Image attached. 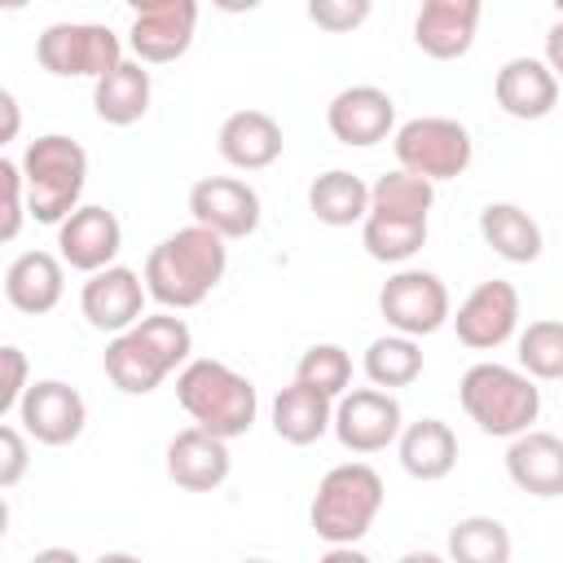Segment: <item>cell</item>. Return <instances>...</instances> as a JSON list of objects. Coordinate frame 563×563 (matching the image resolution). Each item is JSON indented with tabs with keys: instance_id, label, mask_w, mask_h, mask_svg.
Masks as SVG:
<instances>
[{
	"instance_id": "cell-9",
	"label": "cell",
	"mask_w": 563,
	"mask_h": 563,
	"mask_svg": "<svg viewBox=\"0 0 563 563\" xmlns=\"http://www.w3.org/2000/svg\"><path fill=\"white\" fill-rule=\"evenodd\" d=\"M378 312L387 317V325L396 334H409V339L435 334L444 321H453L449 290L427 268H400V273H391L383 282V290H378Z\"/></svg>"
},
{
	"instance_id": "cell-4",
	"label": "cell",
	"mask_w": 563,
	"mask_h": 563,
	"mask_svg": "<svg viewBox=\"0 0 563 563\" xmlns=\"http://www.w3.org/2000/svg\"><path fill=\"white\" fill-rule=\"evenodd\" d=\"M457 400L484 435H501V440H515V435L532 431V422L541 413L537 383L523 369H510V365H497V361L471 365L457 383Z\"/></svg>"
},
{
	"instance_id": "cell-27",
	"label": "cell",
	"mask_w": 563,
	"mask_h": 563,
	"mask_svg": "<svg viewBox=\"0 0 563 563\" xmlns=\"http://www.w3.org/2000/svg\"><path fill=\"white\" fill-rule=\"evenodd\" d=\"M479 238L510 264H532L541 255V246H545L541 224L515 202H488L479 211Z\"/></svg>"
},
{
	"instance_id": "cell-44",
	"label": "cell",
	"mask_w": 563,
	"mask_h": 563,
	"mask_svg": "<svg viewBox=\"0 0 563 563\" xmlns=\"http://www.w3.org/2000/svg\"><path fill=\"white\" fill-rule=\"evenodd\" d=\"M97 563H141L136 554H128V550H110V554H101Z\"/></svg>"
},
{
	"instance_id": "cell-34",
	"label": "cell",
	"mask_w": 563,
	"mask_h": 563,
	"mask_svg": "<svg viewBox=\"0 0 563 563\" xmlns=\"http://www.w3.org/2000/svg\"><path fill=\"white\" fill-rule=\"evenodd\" d=\"M519 365L528 378L559 383L563 378V321H532L519 334Z\"/></svg>"
},
{
	"instance_id": "cell-16",
	"label": "cell",
	"mask_w": 563,
	"mask_h": 563,
	"mask_svg": "<svg viewBox=\"0 0 563 563\" xmlns=\"http://www.w3.org/2000/svg\"><path fill=\"white\" fill-rule=\"evenodd\" d=\"M325 123H330L334 141L365 150V145L387 141V132L396 128V101L374 84H352V88L334 92V101L325 110Z\"/></svg>"
},
{
	"instance_id": "cell-42",
	"label": "cell",
	"mask_w": 563,
	"mask_h": 563,
	"mask_svg": "<svg viewBox=\"0 0 563 563\" xmlns=\"http://www.w3.org/2000/svg\"><path fill=\"white\" fill-rule=\"evenodd\" d=\"M31 563H84V559L75 550H66V545H48V550L31 554Z\"/></svg>"
},
{
	"instance_id": "cell-12",
	"label": "cell",
	"mask_w": 563,
	"mask_h": 563,
	"mask_svg": "<svg viewBox=\"0 0 563 563\" xmlns=\"http://www.w3.org/2000/svg\"><path fill=\"white\" fill-rule=\"evenodd\" d=\"M18 422L31 440L48 444V449H62L70 440L84 435V422H88V405L84 396L62 383V378H40L26 387L22 405H18Z\"/></svg>"
},
{
	"instance_id": "cell-22",
	"label": "cell",
	"mask_w": 563,
	"mask_h": 563,
	"mask_svg": "<svg viewBox=\"0 0 563 563\" xmlns=\"http://www.w3.org/2000/svg\"><path fill=\"white\" fill-rule=\"evenodd\" d=\"M506 475L528 497H563V440L550 431H523L506 449Z\"/></svg>"
},
{
	"instance_id": "cell-25",
	"label": "cell",
	"mask_w": 563,
	"mask_h": 563,
	"mask_svg": "<svg viewBox=\"0 0 563 563\" xmlns=\"http://www.w3.org/2000/svg\"><path fill=\"white\" fill-rule=\"evenodd\" d=\"M334 427V400L303 387V383H290L277 391L273 400V431L286 440V444H317L325 431Z\"/></svg>"
},
{
	"instance_id": "cell-43",
	"label": "cell",
	"mask_w": 563,
	"mask_h": 563,
	"mask_svg": "<svg viewBox=\"0 0 563 563\" xmlns=\"http://www.w3.org/2000/svg\"><path fill=\"white\" fill-rule=\"evenodd\" d=\"M396 563H449V559H440V554H431V550H409V554H400Z\"/></svg>"
},
{
	"instance_id": "cell-39",
	"label": "cell",
	"mask_w": 563,
	"mask_h": 563,
	"mask_svg": "<svg viewBox=\"0 0 563 563\" xmlns=\"http://www.w3.org/2000/svg\"><path fill=\"white\" fill-rule=\"evenodd\" d=\"M545 66L554 70V79H563V22H554L545 35Z\"/></svg>"
},
{
	"instance_id": "cell-6",
	"label": "cell",
	"mask_w": 563,
	"mask_h": 563,
	"mask_svg": "<svg viewBox=\"0 0 563 563\" xmlns=\"http://www.w3.org/2000/svg\"><path fill=\"white\" fill-rule=\"evenodd\" d=\"M383 497L387 493H383V479H378L374 466L343 462V466L325 471L321 484H317V497H312V510H308L312 532L330 545H356L369 532V523L378 519Z\"/></svg>"
},
{
	"instance_id": "cell-38",
	"label": "cell",
	"mask_w": 563,
	"mask_h": 563,
	"mask_svg": "<svg viewBox=\"0 0 563 563\" xmlns=\"http://www.w3.org/2000/svg\"><path fill=\"white\" fill-rule=\"evenodd\" d=\"M31 466L26 435L18 427H0V488H13Z\"/></svg>"
},
{
	"instance_id": "cell-15",
	"label": "cell",
	"mask_w": 563,
	"mask_h": 563,
	"mask_svg": "<svg viewBox=\"0 0 563 563\" xmlns=\"http://www.w3.org/2000/svg\"><path fill=\"white\" fill-rule=\"evenodd\" d=\"M145 277H136L123 264H110L101 273H92L79 290V312L88 317L92 330L101 334H123L145 317Z\"/></svg>"
},
{
	"instance_id": "cell-41",
	"label": "cell",
	"mask_w": 563,
	"mask_h": 563,
	"mask_svg": "<svg viewBox=\"0 0 563 563\" xmlns=\"http://www.w3.org/2000/svg\"><path fill=\"white\" fill-rule=\"evenodd\" d=\"M0 110H4V136H0V141H13V136H18V97H13L9 88L0 92Z\"/></svg>"
},
{
	"instance_id": "cell-46",
	"label": "cell",
	"mask_w": 563,
	"mask_h": 563,
	"mask_svg": "<svg viewBox=\"0 0 563 563\" xmlns=\"http://www.w3.org/2000/svg\"><path fill=\"white\" fill-rule=\"evenodd\" d=\"M242 563H268V559H242Z\"/></svg>"
},
{
	"instance_id": "cell-17",
	"label": "cell",
	"mask_w": 563,
	"mask_h": 563,
	"mask_svg": "<svg viewBox=\"0 0 563 563\" xmlns=\"http://www.w3.org/2000/svg\"><path fill=\"white\" fill-rule=\"evenodd\" d=\"M233 457H229V440L202 431V427H185L172 435L167 444V475L176 488L185 493H211L229 479Z\"/></svg>"
},
{
	"instance_id": "cell-30",
	"label": "cell",
	"mask_w": 563,
	"mask_h": 563,
	"mask_svg": "<svg viewBox=\"0 0 563 563\" xmlns=\"http://www.w3.org/2000/svg\"><path fill=\"white\" fill-rule=\"evenodd\" d=\"M449 563H510V532L493 515H466L449 528Z\"/></svg>"
},
{
	"instance_id": "cell-26",
	"label": "cell",
	"mask_w": 563,
	"mask_h": 563,
	"mask_svg": "<svg viewBox=\"0 0 563 563\" xmlns=\"http://www.w3.org/2000/svg\"><path fill=\"white\" fill-rule=\"evenodd\" d=\"M150 70L141 62H123L114 66L106 79L92 84V110L101 123L110 128H132L136 119H145L150 110Z\"/></svg>"
},
{
	"instance_id": "cell-20",
	"label": "cell",
	"mask_w": 563,
	"mask_h": 563,
	"mask_svg": "<svg viewBox=\"0 0 563 563\" xmlns=\"http://www.w3.org/2000/svg\"><path fill=\"white\" fill-rule=\"evenodd\" d=\"M493 97H497V106H501L510 119L532 123V119H545V114L554 110V101H559V79H554V70H550L541 57H510V62L497 70V79H493Z\"/></svg>"
},
{
	"instance_id": "cell-19",
	"label": "cell",
	"mask_w": 563,
	"mask_h": 563,
	"mask_svg": "<svg viewBox=\"0 0 563 563\" xmlns=\"http://www.w3.org/2000/svg\"><path fill=\"white\" fill-rule=\"evenodd\" d=\"M479 13V0H427L413 18V44L435 62H453L471 53Z\"/></svg>"
},
{
	"instance_id": "cell-13",
	"label": "cell",
	"mask_w": 563,
	"mask_h": 563,
	"mask_svg": "<svg viewBox=\"0 0 563 563\" xmlns=\"http://www.w3.org/2000/svg\"><path fill=\"white\" fill-rule=\"evenodd\" d=\"M194 224L220 233L224 242L251 238L260 229V194L238 176H202L189 189Z\"/></svg>"
},
{
	"instance_id": "cell-28",
	"label": "cell",
	"mask_w": 563,
	"mask_h": 563,
	"mask_svg": "<svg viewBox=\"0 0 563 563\" xmlns=\"http://www.w3.org/2000/svg\"><path fill=\"white\" fill-rule=\"evenodd\" d=\"M308 207H312V216H317L321 224H330V229H347V224H356V220L365 224V216H369V185H365L361 176L343 172V167H330V172H321V176L312 180Z\"/></svg>"
},
{
	"instance_id": "cell-10",
	"label": "cell",
	"mask_w": 563,
	"mask_h": 563,
	"mask_svg": "<svg viewBox=\"0 0 563 563\" xmlns=\"http://www.w3.org/2000/svg\"><path fill=\"white\" fill-rule=\"evenodd\" d=\"M330 431L339 435V444L347 453H383L405 431L400 400L391 391H383V387H356V391L339 396Z\"/></svg>"
},
{
	"instance_id": "cell-14",
	"label": "cell",
	"mask_w": 563,
	"mask_h": 563,
	"mask_svg": "<svg viewBox=\"0 0 563 563\" xmlns=\"http://www.w3.org/2000/svg\"><path fill=\"white\" fill-rule=\"evenodd\" d=\"M519 325V290L501 277L493 282H479L453 312V330H457V343L475 347V352H493L501 347Z\"/></svg>"
},
{
	"instance_id": "cell-33",
	"label": "cell",
	"mask_w": 563,
	"mask_h": 563,
	"mask_svg": "<svg viewBox=\"0 0 563 563\" xmlns=\"http://www.w3.org/2000/svg\"><path fill=\"white\" fill-rule=\"evenodd\" d=\"M295 383L339 400V396H347V383H352V356L339 343H312L295 365Z\"/></svg>"
},
{
	"instance_id": "cell-24",
	"label": "cell",
	"mask_w": 563,
	"mask_h": 563,
	"mask_svg": "<svg viewBox=\"0 0 563 563\" xmlns=\"http://www.w3.org/2000/svg\"><path fill=\"white\" fill-rule=\"evenodd\" d=\"M396 449H400V466H405L413 479H422V484H435V479H444V475L457 466V435H453V427L440 422V418H418V422H409V427L400 431Z\"/></svg>"
},
{
	"instance_id": "cell-29",
	"label": "cell",
	"mask_w": 563,
	"mask_h": 563,
	"mask_svg": "<svg viewBox=\"0 0 563 563\" xmlns=\"http://www.w3.org/2000/svg\"><path fill=\"white\" fill-rule=\"evenodd\" d=\"M435 202V185L396 167L387 176H378L369 185V216H387V220H418L427 224V211Z\"/></svg>"
},
{
	"instance_id": "cell-18",
	"label": "cell",
	"mask_w": 563,
	"mask_h": 563,
	"mask_svg": "<svg viewBox=\"0 0 563 563\" xmlns=\"http://www.w3.org/2000/svg\"><path fill=\"white\" fill-rule=\"evenodd\" d=\"M119 246H123V229H119V216L106 211V207H79L66 224H57L62 264H70V268H79L88 277L110 268Z\"/></svg>"
},
{
	"instance_id": "cell-31",
	"label": "cell",
	"mask_w": 563,
	"mask_h": 563,
	"mask_svg": "<svg viewBox=\"0 0 563 563\" xmlns=\"http://www.w3.org/2000/svg\"><path fill=\"white\" fill-rule=\"evenodd\" d=\"M418 374H422V347H418V339H409V334H383V339L369 343V352H365V378L374 387H383V391L409 387Z\"/></svg>"
},
{
	"instance_id": "cell-45",
	"label": "cell",
	"mask_w": 563,
	"mask_h": 563,
	"mask_svg": "<svg viewBox=\"0 0 563 563\" xmlns=\"http://www.w3.org/2000/svg\"><path fill=\"white\" fill-rule=\"evenodd\" d=\"M554 13H559V22H563V0H554Z\"/></svg>"
},
{
	"instance_id": "cell-37",
	"label": "cell",
	"mask_w": 563,
	"mask_h": 563,
	"mask_svg": "<svg viewBox=\"0 0 563 563\" xmlns=\"http://www.w3.org/2000/svg\"><path fill=\"white\" fill-rule=\"evenodd\" d=\"M0 361H4V383H0V413H13L18 405H22V396H26V356H22V347H13V343H4L0 347Z\"/></svg>"
},
{
	"instance_id": "cell-8",
	"label": "cell",
	"mask_w": 563,
	"mask_h": 563,
	"mask_svg": "<svg viewBox=\"0 0 563 563\" xmlns=\"http://www.w3.org/2000/svg\"><path fill=\"white\" fill-rule=\"evenodd\" d=\"M396 163L422 180H457L471 167V132L457 119L422 114L396 128Z\"/></svg>"
},
{
	"instance_id": "cell-36",
	"label": "cell",
	"mask_w": 563,
	"mask_h": 563,
	"mask_svg": "<svg viewBox=\"0 0 563 563\" xmlns=\"http://www.w3.org/2000/svg\"><path fill=\"white\" fill-rule=\"evenodd\" d=\"M308 18L321 31L343 35V31H352V26H361L369 18V0H312L308 4Z\"/></svg>"
},
{
	"instance_id": "cell-35",
	"label": "cell",
	"mask_w": 563,
	"mask_h": 563,
	"mask_svg": "<svg viewBox=\"0 0 563 563\" xmlns=\"http://www.w3.org/2000/svg\"><path fill=\"white\" fill-rule=\"evenodd\" d=\"M0 185H4V220H0V242H13L22 233V220L31 216L26 207V180L13 158H0Z\"/></svg>"
},
{
	"instance_id": "cell-21",
	"label": "cell",
	"mask_w": 563,
	"mask_h": 563,
	"mask_svg": "<svg viewBox=\"0 0 563 563\" xmlns=\"http://www.w3.org/2000/svg\"><path fill=\"white\" fill-rule=\"evenodd\" d=\"M216 145H220V158L229 167H238V172H264V167H273L282 158V145L286 141H282V123L273 114H264V110H238V114H229L220 123Z\"/></svg>"
},
{
	"instance_id": "cell-2",
	"label": "cell",
	"mask_w": 563,
	"mask_h": 563,
	"mask_svg": "<svg viewBox=\"0 0 563 563\" xmlns=\"http://www.w3.org/2000/svg\"><path fill=\"white\" fill-rule=\"evenodd\" d=\"M189 347H194V334L180 317L172 312H154V317H141L132 330L114 334L106 343V378L128 391V396H150L176 365L189 361Z\"/></svg>"
},
{
	"instance_id": "cell-3",
	"label": "cell",
	"mask_w": 563,
	"mask_h": 563,
	"mask_svg": "<svg viewBox=\"0 0 563 563\" xmlns=\"http://www.w3.org/2000/svg\"><path fill=\"white\" fill-rule=\"evenodd\" d=\"M176 400L180 409L194 418V427L220 435V440H238L251 431L255 422V383L238 369H229L224 361H189L180 374H176Z\"/></svg>"
},
{
	"instance_id": "cell-7",
	"label": "cell",
	"mask_w": 563,
	"mask_h": 563,
	"mask_svg": "<svg viewBox=\"0 0 563 563\" xmlns=\"http://www.w3.org/2000/svg\"><path fill=\"white\" fill-rule=\"evenodd\" d=\"M35 57L57 79H106L123 66V40L101 22H53L35 40Z\"/></svg>"
},
{
	"instance_id": "cell-32",
	"label": "cell",
	"mask_w": 563,
	"mask_h": 563,
	"mask_svg": "<svg viewBox=\"0 0 563 563\" xmlns=\"http://www.w3.org/2000/svg\"><path fill=\"white\" fill-rule=\"evenodd\" d=\"M361 242H365L369 260H378V264H405V260H413V255L427 246V224H418V220L365 216Z\"/></svg>"
},
{
	"instance_id": "cell-40",
	"label": "cell",
	"mask_w": 563,
	"mask_h": 563,
	"mask_svg": "<svg viewBox=\"0 0 563 563\" xmlns=\"http://www.w3.org/2000/svg\"><path fill=\"white\" fill-rule=\"evenodd\" d=\"M317 563H374V559H369V554H361L356 545H330Z\"/></svg>"
},
{
	"instance_id": "cell-1",
	"label": "cell",
	"mask_w": 563,
	"mask_h": 563,
	"mask_svg": "<svg viewBox=\"0 0 563 563\" xmlns=\"http://www.w3.org/2000/svg\"><path fill=\"white\" fill-rule=\"evenodd\" d=\"M229 268V246L220 233L189 224L176 229L172 238H163L150 260H145V290L150 299H158L163 308H198L224 277Z\"/></svg>"
},
{
	"instance_id": "cell-5",
	"label": "cell",
	"mask_w": 563,
	"mask_h": 563,
	"mask_svg": "<svg viewBox=\"0 0 563 563\" xmlns=\"http://www.w3.org/2000/svg\"><path fill=\"white\" fill-rule=\"evenodd\" d=\"M22 180H26V207L40 224H66L79 211V194L88 185V154L79 141L48 132L35 136L22 154Z\"/></svg>"
},
{
	"instance_id": "cell-23",
	"label": "cell",
	"mask_w": 563,
	"mask_h": 563,
	"mask_svg": "<svg viewBox=\"0 0 563 563\" xmlns=\"http://www.w3.org/2000/svg\"><path fill=\"white\" fill-rule=\"evenodd\" d=\"M66 290V268L57 255L48 251H22L9 268H4V299L26 312V317H44L62 303Z\"/></svg>"
},
{
	"instance_id": "cell-11",
	"label": "cell",
	"mask_w": 563,
	"mask_h": 563,
	"mask_svg": "<svg viewBox=\"0 0 563 563\" xmlns=\"http://www.w3.org/2000/svg\"><path fill=\"white\" fill-rule=\"evenodd\" d=\"M198 26V4L194 0H150L132 13L128 44L141 66H163L189 53Z\"/></svg>"
}]
</instances>
